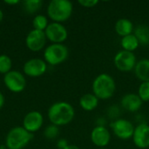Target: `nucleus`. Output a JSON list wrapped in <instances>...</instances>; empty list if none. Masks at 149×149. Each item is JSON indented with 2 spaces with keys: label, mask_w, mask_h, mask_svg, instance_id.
<instances>
[{
  "label": "nucleus",
  "mask_w": 149,
  "mask_h": 149,
  "mask_svg": "<svg viewBox=\"0 0 149 149\" xmlns=\"http://www.w3.org/2000/svg\"><path fill=\"white\" fill-rule=\"evenodd\" d=\"M19 3L18 0H5L4 3L6 4H10V5H14V4H17Z\"/></svg>",
  "instance_id": "obj_28"
},
{
  "label": "nucleus",
  "mask_w": 149,
  "mask_h": 149,
  "mask_svg": "<svg viewBox=\"0 0 149 149\" xmlns=\"http://www.w3.org/2000/svg\"><path fill=\"white\" fill-rule=\"evenodd\" d=\"M47 69V64L41 58H31L26 61L24 65L23 70L25 75L32 78L40 77Z\"/></svg>",
  "instance_id": "obj_11"
},
{
  "label": "nucleus",
  "mask_w": 149,
  "mask_h": 149,
  "mask_svg": "<svg viewBox=\"0 0 149 149\" xmlns=\"http://www.w3.org/2000/svg\"><path fill=\"white\" fill-rule=\"evenodd\" d=\"M120 45L124 51L134 52L140 45V43L134 34H130L121 38Z\"/></svg>",
  "instance_id": "obj_19"
},
{
  "label": "nucleus",
  "mask_w": 149,
  "mask_h": 149,
  "mask_svg": "<svg viewBox=\"0 0 149 149\" xmlns=\"http://www.w3.org/2000/svg\"><path fill=\"white\" fill-rule=\"evenodd\" d=\"M73 6L69 0H52L47 7L48 17L56 23L69 19L72 14Z\"/></svg>",
  "instance_id": "obj_3"
},
{
  "label": "nucleus",
  "mask_w": 149,
  "mask_h": 149,
  "mask_svg": "<svg viewBox=\"0 0 149 149\" xmlns=\"http://www.w3.org/2000/svg\"><path fill=\"white\" fill-rule=\"evenodd\" d=\"M3 11H2V10L0 9V23L2 22V20H3Z\"/></svg>",
  "instance_id": "obj_31"
},
{
  "label": "nucleus",
  "mask_w": 149,
  "mask_h": 149,
  "mask_svg": "<svg viewBox=\"0 0 149 149\" xmlns=\"http://www.w3.org/2000/svg\"><path fill=\"white\" fill-rule=\"evenodd\" d=\"M44 122L43 115L38 111L29 112L23 120V127L28 132L33 134L38 131Z\"/></svg>",
  "instance_id": "obj_12"
},
{
  "label": "nucleus",
  "mask_w": 149,
  "mask_h": 149,
  "mask_svg": "<svg viewBox=\"0 0 149 149\" xmlns=\"http://www.w3.org/2000/svg\"><path fill=\"white\" fill-rule=\"evenodd\" d=\"M111 140V134L107 127L104 126H97L91 132V141L92 142L100 148L107 147Z\"/></svg>",
  "instance_id": "obj_14"
},
{
  "label": "nucleus",
  "mask_w": 149,
  "mask_h": 149,
  "mask_svg": "<svg viewBox=\"0 0 149 149\" xmlns=\"http://www.w3.org/2000/svg\"><path fill=\"white\" fill-rule=\"evenodd\" d=\"M6 149H8V148H6Z\"/></svg>",
  "instance_id": "obj_33"
},
{
  "label": "nucleus",
  "mask_w": 149,
  "mask_h": 149,
  "mask_svg": "<svg viewBox=\"0 0 149 149\" xmlns=\"http://www.w3.org/2000/svg\"><path fill=\"white\" fill-rule=\"evenodd\" d=\"M100 149H107V148H100Z\"/></svg>",
  "instance_id": "obj_32"
},
{
  "label": "nucleus",
  "mask_w": 149,
  "mask_h": 149,
  "mask_svg": "<svg viewBox=\"0 0 149 149\" xmlns=\"http://www.w3.org/2000/svg\"><path fill=\"white\" fill-rule=\"evenodd\" d=\"M5 86L12 93H21L26 86V79L24 76L18 71L11 70L3 77Z\"/></svg>",
  "instance_id": "obj_7"
},
{
  "label": "nucleus",
  "mask_w": 149,
  "mask_h": 149,
  "mask_svg": "<svg viewBox=\"0 0 149 149\" xmlns=\"http://www.w3.org/2000/svg\"><path fill=\"white\" fill-rule=\"evenodd\" d=\"M114 29H115L116 33L119 36H120L121 38H124L126 36L133 34L134 24L132 21L127 18H120L116 22Z\"/></svg>",
  "instance_id": "obj_17"
},
{
  "label": "nucleus",
  "mask_w": 149,
  "mask_h": 149,
  "mask_svg": "<svg viewBox=\"0 0 149 149\" xmlns=\"http://www.w3.org/2000/svg\"><path fill=\"white\" fill-rule=\"evenodd\" d=\"M3 105H4V97L3 93L0 92V109L3 107Z\"/></svg>",
  "instance_id": "obj_29"
},
{
  "label": "nucleus",
  "mask_w": 149,
  "mask_h": 149,
  "mask_svg": "<svg viewBox=\"0 0 149 149\" xmlns=\"http://www.w3.org/2000/svg\"><path fill=\"white\" fill-rule=\"evenodd\" d=\"M48 19L44 15H37L34 17L33 21H32V25L35 30L38 31H45L46 27L48 26Z\"/></svg>",
  "instance_id": "obj_22"
},
{
  "label": "nucleus",
  "mask_w": 149,
  "mask_h": 149,
  "mask_svg": "<svg viewBox=\"0 0 149 149\" xmlns=\"http://www.w3.org/2000/svg\"><path fill=\"white\" fill-rule=\"evenodd\" d=\"M115 67L120 72H130L134 69L136 65V57L134 52L127 51H120L113 58Z\"/></svg>",
  "instance_id": "obj_6"
},
{
  "label": "nucleus",
  "mask_w": 149,
  "mask_h": 149,
  "mask_svg": "<svg viewBox=\"0 0 149 149\" xmlns=\"http://www.w3.org/2000/svg\"><path fill=\"white\" fill-rule=\"evenodd\" d=\"M99 104V99L93 93L84 94L79 99V106L81 108L86 112L94 110Z\"/></svg>",
  "instance_id": "obj_18"
},
{
  "label": "nucleus",
  "mask_w": 149,
  "mask_h": 149,
  "mask_svg": "<svg viewBox=\"0 0 149 149\" xmlns=\"http://www.w3.org/2000/svg\"><path fill=\"white\" fill-rule=\"evenodd\" d=\"M113 134L120 140H128L133 138L134 127L133 123L125 119H119L111 125Z\"/></svg>",
  "instance_id": "obj_9"
},
{
  "label": "nucleus",
  "mask_w": 149,
  "mask_h": 149,
  "mask_svg": "<svg viewBox=\"0 0 149 149\" xmlns=\"http://www.w3.org/2000/svg\"><path fill=\"white\" fill-rule=\"evenodd\" d=\"M12 68V61L10 58L6 54L0 55V73L6 74L11 71Z\"/></svg>",
  "instance_id": "obj_23"
},
{
  "label": "nucleus",
  "mask_w": 149,
  "mask_h": 149,
  "mask_svg": "<svg viewBox=\"0 0 149 149\" xmlns=\"http://www.w3.org/2000/svg\"><path fill=\"white\" fill-rule=\"evenodd\" d=\"M81 6L86 7V8H92L94 7L98 4L99 1L98 0H79L78 2Z\"/></svg>",
  "instance_id": "obj_26"
},
{
  "label": "nucleus",
  "mask_w": 149,
  "mask_h": 149,
  "mask_svg": "<svg viewBox=\"0 0 149 149\" xmlns=\"http://www.w3.org/2000/svg\"><path fill=\"white\" fill-rule=\"evenodd\" d=\"M134 72L141 82H149V59L144 58L138 61L134 67Z\"/></svg>",
  "instance_id": "obj_16"
},
{
  "label": "nucleus",
  "mask_w": 149,
  "mask_h": 149,
  "mask_svg": "<svg viewBox=\"0 0 149 149\" xmlns=\"http://www.w3.org/2000/svg\"><path fill=\"white\" fill-rule=\"evenodd\" d=\"M133 141L134 145L141 149L149 148V125L141 123L134 128Z\"/></svg>",
  "instance_id": "obj_13"
},
{
  "label": "nucleus",
  "mask_w": 149,
  "mask_h": 149,
  "mask_svg": "<svg viewBox=\"0 0 149 149\" xmlns=\"http://www.w3.org/2000/svg\"><path fill=\"white\" fill-rule=\"evenodd\" d=\"M46 38L52 44H62L66 40L68 32L66 28L60 23L52 22L48 24L45 31Z\"/></svg>",
  "instance_id": "obj_8"
},
{
  "label": "nucleus",
  "mask_w": 149,
  "mask_h": 149,
  "mask_svg": "<svg viewBox=\"0 0 149 149\" xmlns=\"http://www.w3.org/2000/svg\"><path fill=\"white\" fill-rule=\"evenodd\" d=\"M65 149H80L79 147H77L76 145H71V144H69L66 148Z\"/></svg>",
  "instance_id": "obj_30"
},
{
  "label": "nucleus",
  "mask_w": 149,
  "mask_h": 149,
  "mask_svg": "<svg viewBox=\"0 0 149 149\" xmlns=\"http://www.w3.org/2000/svg\"><path fill=\"white\" fill-rule=\"evenodd\" d=\"M68 145V141L65 139H61L57 142V147L58 149H65Z\"/></svg>",
  "instance_id": "obj_27"
},
{
  "label": "nucleus",
  "mask_w": 149,
  "mask_h": 149,
  "mask_svg": "<svg viewBox=\"0 0 149 149\" xmlns=\"http://www.w3.org/2000/svg\"><path fill=\"white\" fill-rule=\"evenodd\" d=\"M134 36L137 38L140 45H149V26L146 24H140L134 30Z\"/></svg>",
  "instance_id": "obj_20"
},
{
  "label": "nucleus",
  "mask_w": 149,
  "mask_h": 149,
  "mask_svg": "<svg viewBox=\"0 0 149 149\" xmlns=\"http://www.w3.org/2000/svg\"><path fill=\"white\" fill-rule=\"evenodd\" d=\"M58 134H59L58 127H57L55 125H52V124L46 127L45 129V132H44L45 137L46 139H48V140H53V139L57 138Z\"/></svg>",
  "instance_id": "obj_25"
},
{
  "label": "nucleus",
  "mask_w": 149,
  "mask_h": 149,
  "mask_svg": "<svg viewBox=\"0 0 149 149\" xmlns=\"http://www.w3.org/2000/svg\"><path fill=\"white\" fill-rule=\"evenodd\" d=\"M93 94L99 100L111 99L116 90V84L113 78L107 73L98 75L93 82Z\"/></svg>",
  "instance_id": "obj_2"
},
{
  "label": "nucleus",
  "mask_w": 149,
  "mask_h": 149,
  "mask_svg": "<svg viewBox=\"0 0 149 149\" xmlns=\"http://www.w3.org/2000/svg\"><path fill=\"white\" fill-rule=\"evenodd\" d=\"M138 95L143 102L149 101V82H141L139 86Z\"/></svg>",
  "instance_id": "obj_24"
},
{
  "label": "nucleus",
  "mask_w": 149,
  "mask_h": 149,
  "mask_svg": "<svg viewBox=\"0 0 149 149\" xmlns=\"http://www.w3.org/2000/svg\"><path fill=\"white\" fill-rule=\"evenodd\" d=\"M33 134L23 127L11 128L5 138V147L8 149H23L31 141Z\"/></svg>",
  "instance_id": "obj_4"
},
{
  "label": "nucleus",
  "mask_w": 149,
  "mask_h": 149,
  "mask_svg": "<svg viewBox=\"0 0 149 149\" xmlns=\"http://www.w3.org/2000/svg\"><path fill=\"white\" fill-rule=\"evenodd\" d=\"M46 39L47 38L45 31L33 29L27 34L25 38V44L30 51L39 52L44 48Z\"/></svg>",
  "instance_id": "obj_10"
},
{
  "label": "nucleus",
  "mask_w": 149,
  "mask_h": 149,
  "mask_svg": "<svg viewBox=\"0 0 149 149\" xmlns=\"http://www.w3.org/2000/svg\"><path fill=\"white\" fill-rule=\"evenodd\" d=\"M68 55V49L63 44H52L47 46L44 52L45 61L51 65L62 64L67 59Z\"/></svg>",
  "instance_id": "obj_5"
},
{
  "label": "nucleus",
  "mask_w": 149,
  "mask_h": 149,
  "mask_svg": "<svg viewBox=\"0 0 149 149\" xmlns=\"http://www.w3.org/2000/svg\"><path fill=\"white\" fill-rule=\"evenodd\" d=\"M75 111L73 107L65 101L52 104L48 109V118L52 125L57 127L69 124L74 118Z\"/></svg>",
  "instance_id": "obj_1"
},
{
  "label": "nucleus",
  "mask_w": 149,
  "mask_h": 149,
  "mask_svg": "<svg viewBox=\"0 0 149 149\" xmlns=\"http://www.w3.org/2000/svg\"><path fill=\"white\" fill-rule=\"evenodd\" d=\"M41 0H26L23 2V9L28 14H33L38 11L42 7Z\"/></svg>",
  "instance_id": "obj_21"
},
{
  "label": "nucleus",
  "mask_w": 149,
  "mask_h": 149,
  "mask_svg": "<svg viewBox=\"0 0 149 149\" xmlns=\"http://www.w3.org/2000/svg\"><path fill=\"white\" fill-rule=\"evenodd\" d=\"M142 102L143 101L141 100L139 95L135 93H127L124 95L120 101L122 107L131 113L140 110L142 107Z\"/></svg>",
  "instance_id": "obj_15"
}]
</instances>
